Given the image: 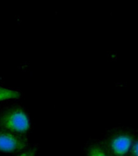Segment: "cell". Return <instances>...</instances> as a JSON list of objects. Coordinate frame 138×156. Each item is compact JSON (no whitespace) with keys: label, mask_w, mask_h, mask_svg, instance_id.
<instances>
[{"label":"cell","mask_w":138,"mask_h":156,"mask_svg":"<svg viewBox=\"0 0 138 156\" xmlns=\"http://www.w3.org/2000/svg\"><path fill=\"white\" fill-rule=\"evenodd\" d=\"M137 131L127 127L109 129L102 140L111 156H129Z\"/></svg>","instance_id":"6da1fadb"},{"label":"cell","mask_w":138,"mask_h":156,"mask_svg":"<svg viewBox=\"0 0 138 156\" xmlns=\"http://www.w3.org/2000/svg\"><path fill=\"white\" fill-rule=\"evenodd\" d=\"M30 129L28 116L21 106L12 105L0 113V130L24 134Z\"/></svg>","instance_id":"7a4b0ae2"},{"label":"cell","mask_w":138,"mask_h":156,"mask_svg":"<svg viewBox=\"0 0 138 156\" xmlns=\"http://www.w3.org/2000/svg\"><path fill=\"white\" fill-rule=\"evenodd\" d=\"M29 140L24 134L0 130V152L14 153L28 148Z\"/></svg>","instance_id":"3957f363"},{"label":"cell","mask_w":138,"mask_h":156,"mask_svg":"<svg viewBox=\"0 0 138 156\" xmlns=\"http://www.w3.org/2000/svg\"><path fill=\"white\" fill-rule=\"evenodd\" d=\"M87 156H111L104 145L102 140L90 141L85 149Z\"/></svg>","instance_id":"277c9868"},{"label":"cell","mask_w":138,"mask_h":156,"mask_svg":"<svg viewBox=\"0 0 138 156\" xmlns=\"http://www.w3.org/2000/svg\"><path fill=\"white\" fill-rule=\"evenodd\" d=\"M20 97L21 94L19 92L0 87V101L19 99L20 98Z\"/></svg>","instance_id":"5b68a950"},{"label":"cell","mask_w":138,"mask_h":156,"mask_svg":"<svg viewBox=\"0 0 138 156\" xmlns=\"http://www.w3.org/2000/svg\"><path fill=\"white\" fill-rule=\"evenodd\" d=\"M129 156H138V133L136 132Z\"/></svg>","instance_id":"8992f818"},{"label":"cell","mask_w":138,"mask_h":156,"mask_svg":"<svg viewBox=\"0 0 138 156\" xmlns=\"http://www.w3.org/2000/svg\"><path fill=\"white\" fill-rule=\"evenodd\" d=\"M38 152L37 147H32V148H28L26 150L21 152L19 154H18L16 156H36Z\"/></svg>","instance_id":"52a82bcc"}]
</instances>
